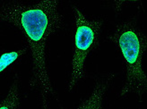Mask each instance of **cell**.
Wrapping results in <instances>:
<instances>
[{"instance_id": "6da1fadb", "label": "cell", "mask_w": 147, "mask_h": 109, "mask_svg": "<svg viewBox=\"0 0 147 109\" xmlns=\"http://www.w3.org/2000/svg\"><path fill=\"white\" fill-rule=\"evenodd\" d=\"M0 20L16 27L24 38L32 59L29 88L38 91L41 109H50V99L58 101V98L49 75L48 47L51 36L64 27L59 2L4 1L0 7Z\"/></svg>"}, {"instance_id": "7a4b0ae2", "label": "cell", "mask_w": 147, "mask_h": 109, "mask_svg": "<svg viewBox=\"0 0 147 109\" xmlns=\"http://www.w3.org/2000/svg\"><path fill=\"white\" fill-rule=\"evenodd\" d=\"M120 57L124 82L119 97L135 95L139 101L147 94V74L143 58L147 52V35L138 25V14L115 25L107 36Z\"/></svg>"}, {"instance_id": "3957f363", "label": "cell", "mask_w": 147, "mask_h": 109, "mask_svg": "<svg viewBox=\"0 0 147 109\" xmlns=\"http://www.w3.org/2000/svg\"><path fill=\"white\" fill-rule=\"evenodd\" d=\"M73 47L71 74L67 91L71 92L87 76L86 60L91 54L99 49L104 21L90 19L78 6L72 5Z\"/></svg>"}, {"instance_id": "277c9868", "label": "cell", "mask_w": 147, "mask_h": 109, "mask_svg": "<svg viewBox=\"0 0 147 109\" xmlns=\"http://www.w3.org/2000/svg\"><path fill=\"white\" fill-rule=\"evenodd\" d=\"M115 79L113 72L96 74L93 79L94 84L91 94L86 98L83 99L81 103L75 107H65L59 100L57 101L59 109H105L104 104L107 98V93L111 87Z\"/></svg>"}, {"instance_id": "5b68a950", "label": "cell", "mask_w": 147, "mask_h": 109, "mask_svg": "<svg viewBox=\"0 0 147 109\" xmlns=\"http://www.w3.org/2000/svg\"><path fill=\"white\" fill-rule=\"evenodd\" d=\"M21 76L16 72L9 91L0 103V109H21Z\"/></svg>"}, {"instance_id": "8992f818", "label": "cell", "mask_w": 147, "mask_h": 109, "mask_svg": "<svg viewBox=\"0 0 147 109\" xmlns=\"http://www.w3.org/2000/svg\"><path fill=\"white\" fill-rule=\"evenodd\" d=\"M29 51L27 46L16 51L4 52L0 58V72L1 74H5L8 71L13 69L16 65L23 60L24 56Z\"/></svg>"}]
</instances>
